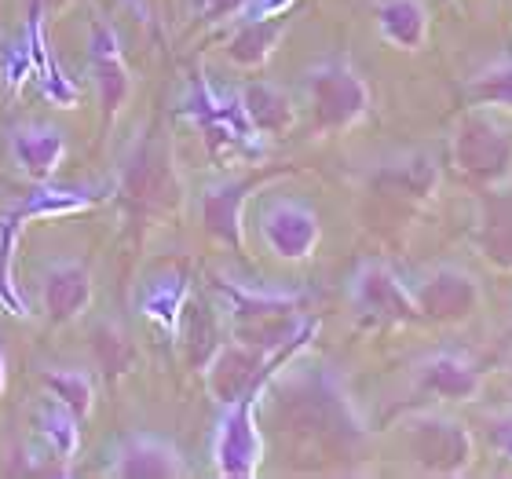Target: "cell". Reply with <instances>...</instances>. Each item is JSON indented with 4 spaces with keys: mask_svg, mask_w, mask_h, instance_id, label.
<instances>
[{
    "mask_svg": "<svg viewBox=\"0 0 512 479\" xmlns=\"http://www.w3.org/2000/svg\"><path fill=\"white\" fill-rule=\"evenodd\" d=\"M180 330L183 341H187V359H191L194 370H209V362L216 359V352L224 348V333H220V322H216V311L209 304H187L180 315Z\"/></svg>",
    "mask_w": 512,
    "mask_h": 479,
    "instance_id": "19",
    "label": "cell"
},
{
    "mask_svg": "<svg viewBox=\"0 0 512 479\" xmlns=\"http://www.w3.org/2000/svg\"><path fill=\"white\" fill-rule=\"evenodd\" d=\"M242 110H246L249 125L264 136H286L293 121H297V110H293V99L282 85H271V81H253V85L242 88Z\"/></svg>",
    "mask_w": 512,
    "mask_h": 479,
    "instance_id": "13",
    "label": "cell"
},
{
    "mask_svg": "<svg viewBox=\"0 0 512 479\" xmlns=\"http://www.w3.org/2000/svg\"><path fill=\"white\" fill-rule=\"evenodd\" d=\"M107 472L121 479H183L191 476V465L176 443L150 436V432H136L114 447Z\"/></svg>",
    "mask_w": 512,
    "mask_h": 479,
    "instance_id": "8",
    "label": "cell"
},
{
    "mask_svg": "<svg viewBox=\"0 0 512 479\" xmlns=\"http://www.w3.org/2000/svg\"><path fill=\"white\" fill-rule=\"evenodd\" d=\"M311 118L322 132H344L370 114V85L348 59L333 55L304 74Z\"/></svg>",
    "mask_w": 512,
    "mask_h": 479,
    "instance_id": "1",
    "label": "cell"
},
{
    "mask_svg": "<svg viewBox=\"0 0 512 479\" xmlns=\"http://www.w3.org/2000/svg\"><path fill=\"white\" fill-rule=\"evenodd\" d=\"M494 439H498V447H502L505 454L512 458V425H502V428H498V432H494Z\"/></svg>",
    "mask_w": 512,
    "mask_h": 479,
    "instance_id": "28",
    "label": "cell"
},
{
    "mask_svg": "<svg viewBox=\"0 0 512 479\" xmlns=\"http://www.w3.org/2000/svg\"><path fill=\"white\" fill-rule=\"evenodd\" d=\"M417 308L432 322H465L472 311L480 308V282L465 267H436L421 278L414 289Z\"/></svg>",
    "mask_w": 512,
    "mask_h": 479,
    "instance_id": "9",
    "label": "cell"
},
{
    "mask_svg": "<svg viewBox=\"0 0 512 479\" xmlns=\"http://www.w3.org/2000/svg\"><path fill=\"white\" fill-rule=\"evenodd\" d=\"M88 205H96V194L77 191V187H48L44 183L41 191L30 194L26 202H19L11 213L19 216L22 224H37V220H59V216L85 213Z\"/></svg>",
    "mask_w": 512,
    "mask_h": 479,
    "instance_id": "20",
    "label": "cell"
},
{
    "mask_svg": "<svg viewBox=\"0 0 512 479\" xmlns=\"http://www.w3.org/2000/svg\"><path fill=\"white\" fill-rule=\"evenodd\" d=\"M289 4H293V0H253L242 19H271V15H282Z\"/></svg>",
    "mask_w": 512,
    "mask_h": 479,
    "instance_id": "27",
    "label": "cell"
},
{
    "mask_svg": "<svg viewBox=\"0 0 512 479\" xmlns=\"http://www.w3.org/2000/svg\"><path fill=\"white\" fill-rule=\"evenodd\" d=\"M421 388H428L439 399L469 403L472 395L480 392V373L469 359H461L454 352H439L421 362Z\"/></svg>",
    "mask_w": 512,
    "mask_h": 479,
    "instance_id": "15",
    "label": "cell"
},
{
    "mask_svg": "<svg viewBox=\"0 0 512 479\" xmlns=\"http://www.w3.org/2000/svg\"><path fill=\"white\" fill-rule=\"evenodd\" d=\"M454 169L476 187H502L512 176V136L483 114H472L454 132Z\"/></svg>",
    "mask_w": 512,
    "mask_h": 479,
    "instance_id": "2",
    "label": "cell"
},
{
    "mask_svg": "<svg viewBox=\"0 0 512 479\" xmlns=\"http://www.w3.org/2000/svg\"><path fill=\"white\" fill-rule=\"evenodd\" d=\"M260 187V180H227L209 187L202 198V220L205 231L213 238H220L231 249H242L246 235H242V209H246V198Z\"/></svg>",
    "mask_w": 512,
    "mask_h": 479,
    "instance_id": "12",
    "label": "cell"
},
{
    "mask_svg": "<svg viewBox=\"0 0 512 479\" xmlns=\"http://www.w3.org/2000/svg\"><path fill=\"white\" fill-rule=\"evenodd\" d=\"M8 392V352H4V344H0V395Z\"/></svg>",
    "mask_w": 512,
    "mask_h": 479,
    "instance_id": "29",
    "label": "cell"
},
{
    "mask_svg": "<svg viewBox=\"0 0 512 479\" xmlns=\"http://www.w3.org/2000/svg\"><path fill=\"white\" fill-rule=\"evenodd\" d=\"M260 238L271 249V256L286 260V264H300L319 249L322 227L319 216L308 202L300 198H271L260 213Z\"/></svg>",
    "mask_w": 512,
    "mask_h": 479,
    "instance_id": "5",
    "label": "cell"
},
{
    "mask_svg": "<svg viewBox=\"0 0 512 479\" xmlns=\"http://www.w3.org/2000/svg\"><path fill=\"white\" fill-rule=\"evenodd\" d=\"M256 395L249 392L246 399L227 406V414L220 417L213 439V461L220 476L227 479H249L260 469V458H264V436H260V425H256Z\"/></svg>",
    "mask_w": 512,
    "mask_h": 479,
    "instance_id": "4",
    "label": "cell"
},
{
    "mask_svg": "<svg viewBox=\"0 0 512 479\" xmlns=\"http://www.w3.org/2000/svg\"><path fill=\"white\" fill-rule=\"evenodd\" d=\"M77 421H81V417H77L74 410H66L52 395L37 406V432H41V443H44V450H48V458L63 461V465H70V461L77 458V450H81V428H77Z\"/></svg>",
    "mask_w": 512,
    "mask_h": 479,
    "instance_id": "18",
    "label": "cell"
},
{
    "mask_svg": "<svg viewBox=\"0 0 512 479\" xmlns=\"http://www.w3.org/2000/svg\"><path fill=\"white\" fill-rule=\"evenodd\" d=\"M22 220L8 213L0 220V311H8L11 319H26V304L15 286V242H19Z\"/></svg>",
    "mask_w": 512,
    "mask_h": 479,
    "instance_id": "22",
    "label": "cell"
},
{
    "mask_svg": "<svg viewBox=\"0 0 512 479\" xmlns=\"http://www.w3.org/2000/svg\"><path fill=\"white\" fill-rule=\"evenodd\" d=\"M253 0H187V8L198 22H227L242 19Z\"/></svg>",
    "mask_w": 512,
    "mask_h": 479,
    "instance_id": "26",
    "label": "cell"
},
{
    "mask_svg": "<svg viewBox=\"0 0 512 479\" xmlns=\"http://www.w3.org/2000/svg\"><path fill=\"white\" fill-rule=\"evenodd\" d=\"M282 37H286V22L278 19V15H271V19H246L235 30V37L227 41V59L242 66V70H256V66H264L275 55Z\"/></svg>",
    "mask_w": 512,
    "mask_h": 479,
    "instance_id": "17",
    "label": "cell"
},
{
    "mask_svg": "<svg viewBox=\"0 0 512 479\" xmlns=\"http://www.w3.org/2000/svg\"><path fill=\"white\" fill-rule=\"evenodd\" d=\"M480 253L491 264L512 271V191H487L480 209V231H476Z\"/></svg>",
    "mask_w": 512,
    "mask_h": 479,
    "instance_id": "14",
    "label": "cell"
},
{
    "mask_svg": "<svg viewBox=\"0 0 512 479\" xmlns=\"http://www.w3.org/2000/svg\"><path fill=\"white\" fill-rule=\"evenodd\" d=\"M8 150L22 176H30L37 183H52L59 165L66 161V132L55 125H44V121L15 125L8 136Z\"/></svg>",
    "mask_w": 512,
    "mask_h": 479,
    "instance_id": "10",
    "label": "cell"
},
{
    "mask_svg": "<svg viewBox=\"0 0 512 479\" xmlns=\"http://www.w3.org/2000/svg\"><path fill=\"white\" fill-rule=\"evenodd\" d=\"M96 359H99V370L107 373V377H121V373L132 370V362H136V348H132V337L121 330L118 322H103L96 330Z\"/></svg>",
    "mask_w": 512,
    "mask_h": 479,
    "instance_id": "23",
    "label": "cell"
},
{
    "mask_svg": "<svg viewBox=\"0 0 512 479\" xmlns=\"http://www.w3.org/2000/svg\"><path fill=\"white\" fill-rule=\"evenodd\" d=\"M44 388L52 399L74 410L81 421H85L92 410H96V377L85 366H63V370H48L44 373Z\"/></svg>",
    "mask_w": 512,
    "mask_h": 479,
    "instance_id": "21",
    "label": "cell"
},
{
    "mask_svg": "<svg viewBox=\"0 0 512 479\" xmlns=\"http://www.w3.org/2000/svg\"><path fill=\"white\" fill-rule=\"evenodd\" d=\"M88 66H92V77H96V92H99V107L107 118H118L125 110L128 96H132V74L125 66V55H121L118 33L110 26H96L92 41H88Z\"/></svg>",
    "mask_w": 512,
    "mask_h": 479,
    "instance_id": "11",
    "label": "cell"
},
{
    "mask_svg": "<svg viewBox=\"0 0 512 479\" xmlns=\"http://www.w3.org/2000/svg\"><path fill=\"white\" fill-rule=\"evenodd\" d=\"M352 304L363 311L366 319L377 322H421V308H417V297L399 282L392 267L363 264L352 278Z\"/></svg>",
    "mask_w": 512,
    "mask_h": 479,
    "instance_id": "6",
    "label": "cell"
},
{
    "mask_svg": "<svg viewBox=\"0 0 512 479\" xmlns=\"http://www.w3.org/2000/svg\"><path fill=\"white\" fill-rule=\"evenodd\" d=\"M183 308H187V286H183V282L165 278V282H158V286H150L147 293H143V315L154 319L158 326H165L169 333L180 330Z\"/></svg>",
    "mask_w": 512,
    "mask_h": 479,
    "instance_id": "24",
    "label": "cell"
},
{
    "mask_svg": "<svg viewBox=\"0 0 512 479\" xmlns=\"http://www.w3.org/2000/svg\"><path fill=\"white\" fill-rule=\"evenodd\" d=\"M377 30L399 52H417L428 37V11L421 0H381Z\"/></svg>",
    "mask_w": 512,
    "mask_h": 479,
    "instance_id": "16",
    "label": "cell"
},
{
    "mask_svg": "<svg viewBox=\"0 0 512 479\" xmlns=\"http://www.w3.org/2000/svg\"><path fill=\"white\" fill-rule=\"evenodd\" d=\"M469 96L480 107H502L512 110V59H505L502 66H491L487 74H480L472 81Z\"/></svg>",
    "mask_w": 512,
    "mask_h": 479,
    "instance_id": "25",
    "label": "cell"
},
{
    "mask_svg": "<svg viewBox=\"0 0 512 479\" xmlns=\"http://www.w3.org/2000/svg\"><path fill=\"white\" fill-rule=\"evenodd\" d=\"M96 286H92V271L74 256H59L48 260L41 271V308L52 326H70V322L85 319L92 308Z\"/></svg>",
    "mask_w": 512,
    "mask_h": 479,
    "instance_id": "7",
    "label": "cell"
},
{
    "mask_svg": "<svg viewBox=\"0 0 512 479\" xmlns=\"http://www.w3.org/2000/svg\"><path fill=\"white\" fill-rule=\"evenodd\" d=\"M406 450L417 461V469L432 476H461L472 465L469 428L443 414H421L406 428Z\"/></svg>",
    "mask_w": 512,
    "mask_h": 479,
    "instance_id": "3",
    "label": "cell"
}]
</instances>
